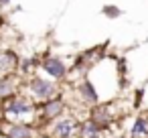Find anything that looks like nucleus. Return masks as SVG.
<instances>
[{"label": "nucleus", "mask_w": 148, "mask_h": 138, "mask_svg": "<svg viewBox=\"0 0 148 138\" xmlns=\"http://www.w3.org/2000/svg\"><path fill=\"white\" fill-rule=\"evenodd\" d=\"M4 122H23V124H33L37 120V104L23 91L16 95L8 97L6 102L0 104Z\"/></svg>", "instance_id": "1"}, {"label": "nucleus", "mask_w": 148, "mask_h": 138, "mask_svg": "<svg viewBox=\"0 0 148 138\" xmlns=\"http://www.w3.org/2000/svg\"><path fill=\"white\" fill-rule=\"evenodd\" d=\"M25 87H27L25 93H27L35 104H41V102L51 100V97H55V95L61 93L57 81H53V79H49V77H45V75H37V73H33V75L27 79V85H25Z\"/></svg>", "instance_id": "2"}, {"label": "nucleus", "mask_w": 148, "mask_h": 138, "mask_svg": "<svg viewBox=\"0 0 148 138\" xmlns=\"http://www.w3.org/2000/svg\"><path fill=\"white\" fill-rule=\"evenodd\" d=\"M65 112H67V100L61 93L51 97V100H45V102L37 104V120H41L43 124L65 116Z\"/></svg>", "instance_id": "3"}, {"label": "nucleus", "mask_w": 148, "mask_h": 138, "mask_svg": "<svg viewBox=\"0 0 148 138\" xmlns=\"http://www.w3.org/2000/svg\"><path fill=\"white\" fill-rule=\"evenodd\" d=\"M39 69L45 73V77H49V79L61 83V81L67 79L71 65H67V63H65L61 57H57V55H45L43 59H39Z\"/></svg>", "instance_id": "4"}, {"label": "nucleus", "mask_w": 148, "mask_h": 138, "mask_svg": "<svg viewBox=\"0 0 148 138\" xmlns=\"http://www.w3.org/2000/svg\"><path fill=\"white\" fill-rule=\"evenodd\" d=\"M89 120L93 124H97L103 132L110 130L118 120V114L114 112V104L112 102H99L97 106H91L89 108Z\"/></svg>", "instance_id": "5"}, {"label": "nucleus", "mask_w": 148, "mask_h": 138, "mask_svg": "<svg viewBox=\"0 0 148 138\" xmlns=\"http://www.w3.org/2000/svg\"><path fill=\"white\" fill-rule=\"evenodd\" d=\"M47 134L51 138H75L77 134V120L73 116H61L53 122H47Z\"/></svg>", "instance_id": "6"}, {"label": "nucleus", "mask_w": 148, "mask_h": 138, "mask_svg": "<svg viewBox=\"0 0 148 138\" xmlns=\"http://www.w3.org/2000/svg\"><path fill=\"white\" fill-rule=\"evenodd\" d=\"M0 136L2 138H37L33 124H23V122H2L0 124Z\"/></svg>", "instance_id": "7"}, {"label": "nucleus", "mask_w": 148, "mask_h": 138, "mask_svg": "<svg viewBox=\"0 0 148 138\" xmlns=\"http://www.w3.org/2000/svg\"><path fill=\"white\" fill-rule=\"evenodd\" d=\"M75 89H77V95H79V100H81L83 106H89V108H91V106H97V104L101 102L97 89L93 87V83H91L85 75L77 81V87H75Z\"/></svg>", "instance_id": "8"}, {"label": "nucleus", "mask_w": 148, "mask_h": 138, "mask_svg": "<svg viewBox=\"0 0 148 138\" xmlns=\"http://www.w3.org/2000/svg\"><path fill=\"white\" fill-rule=\"evenodd\" d=\"M18 91H21V75L18 73L0 75V104L6 102L12 95H16Z\"/></svg>", "instance_id": "9"}, {"label": "nucleus", "mask_w": 148, "mask_h": 138, "mask_svg": "<svg viewBox=\"0 0 148 138\" xmlns=\"http://www.w3.org/2000/svg\"><path fill=\"white\" fill-rule=\"evenodd\" d=\"M18 59H21V57L16 55V51L2 47V49H0V75L16 73V67H18Z\"/></svg>", "instance_id": "10"}, {"label": "nucleus", "mask_w": 148, "mask_h": 138, "mask_svg": "<svg viewBox=\"0 0 148 138\" xmlns=\"http://www.w3.org/2000/svg\"><path fill=\"white\" fill-rule=\"evenodd\" d=\"M101 136H103V130L97 124H93L89 118L77 122V134H75V138H101Z\"/></svg>", "instance_id": "11"}, {"label": "nucleus", "mask_w": 148, "mask_h": 138, "mask_svg": "<svg viewBox=\"0 0 148 138\" xmlns=\"http://www.w3.org/2000/svg\"><path fill=\"white\" fill-rule=\"evenodd\" d=\"M128 138H148V116L146 114H138L134 118Z\"/></svg>", "instance_id": "12"}, {"label": "nucleus", "mask_w": 148, "mask_h": 138, "mask_svg": "<svg viewBox=\"0 0 148 138\" xmlns=\"http://www.w3.org/2000/svg\"><path fill=\"white\" fill-rule=\"evenodd\" d=\"M101 12H103L108 19H118V16L122 14V10H120L118 6H112V4H106V6L101 8Z\"/></svg>", "instance_id": "13"}, {"label": "nucleus", "mask_w": 148, "mask_h": 138, "mask_svg": "<svg viewBox=\"0 0 148 138\" xmlns=\"http://www.w3.org/2000/svg\"><path fill=\"white\" fill-rule=\"evenodd\" d=\"M0 4H2V6H8V4H10V0H0Z\"/></svg>", "instance_id": "14"}]
</instances>
